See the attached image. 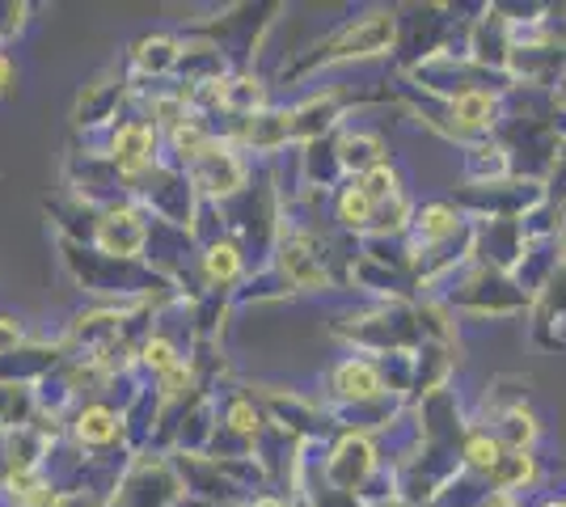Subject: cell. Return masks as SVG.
<instances>
[{"instance_id":"cell-1","label":"cell","mask_w":566,"mask_h":507,"mask_svg":"<svg viewBox=\"0 0 566 507\" xmlns=\"http://www.w3.org/2000/svg\"><path fill=\"white\" fill-rule=\"evenodd\" d=\"M148 152H153V131L140 123H127L115 136V161L118 169H140L148 166Z\"/></svg>"},{"instance_id":"cell-2","label":"cell","mask_w":566,"mask_h":507,"mask_svg":"<svg viewBox=\"0 0 566 507\" xmlns=\"http://www.w3.org/2000/svg\"><path fill=\"white\" fill-rule=\"evenodd\" d=\"M140 242H144V229L136 224V216H127V212L106 216V224H102V245L111 254H136Z\"/></svg>"},{"instance_id":"cell-3","label":"cell","mask_w":566,"mask_h":507,"mask_svg":"<svg viewBox=\"0 0 566 507\" xmlns=\"http://www.w3.org/2000/svg\"><path fill=\"white\" fill-rule=\"evenodd\" d=\"M76 435H81L85 444H106V440L118 435V414L102 411V406H90V411H81V419H76Z\"/></svg>"},{"instance_id":"cell-4","label":"cell","mask_w":566,"mask_h":507,"mask_svg":"<svg viewBox=\"0 0 566 507\" xmlns=\"http://www.w3.org/2000/svg\"><path fill=\"white\" fill-rule=\"evenodd\" d=\"M237 266H241V258H237L233 245H212L208 250V275L212 279H233Z\"/></svg>"},{"instance_id":"cell-5","label":"cell","mask_w":566,"mask_h":507,"mask_svg":"<svg viewBox=\"0 0 566 507\" xmlns=\"http://www.w3.org/2000/svg\"><path fill=\"white\" fill-rule=\"evenodd\" d=\"M338 381H343V389H347V393H373V389H377V377H373L364 363H347Z\"/></svg>"},{"instance_id":"cell-6","label":"cell","mask_w":566,"mask_h":507,"mask_svg":"<svg viewBox=\"0 0 566 507\" xmlns=\"http://www.w3.org/2000/svg\"><path fill=\"white\" fill-rule=\"evenodd\" d=\"M18 338H22V326H18L13 317H0V356H4L9 347H18Z\"/></svg>"},{"instance_id":"cell-7","label":"cell","mask_w":566,"mask_h":507,"mask_svg":"<svg viewBox=\"0 0 566 507\" xmlns=\"http://www.w3.org/2000/svg\"><path fill=\"white\" fill-rule=\"evenodd\" d=\"M461 115H470V123H478V115H486V97H465Z\"/></svg>"},{"instance_id":"cell-8","label":"cell","mask_w":566,"mask_h":507,"mask_svg":"<svg viewBox=\"0 0 566 507\" xmlns=\"http://www.w3.org/2000/svg\"><path fill=\"white\" fill-rule=\"evenodd\" d=\"M470 457L478 461V465H486V461H495V444H473Z\"/></svg>"},{"instance_id":"cell-9","label":"cell","mask_w":566,"mask_h":507,"mask_svg":"<svg viewBox=\"0 0 566 507\" xmlns=\"http://www.w3.org/2000/svg\"><path fill=\"white\" fill-rule=\"evenodd\" d=\"M9 85H13V64H9V55L0 51V94H4Z\"/></svg>"},{"instance_id":"cell-10","label":"cell","mask_w":566,"mask_h":507,"mask_svg":"<svg viewBox=\"0 0 566 507\" xmlns=\"http://www.w3.org/2000/svg\"><path fill=\"white\" fill-rule=\"evenodd\" d=\"M262 507H275V504H262Z\"/></svg>"}]
</instances>
